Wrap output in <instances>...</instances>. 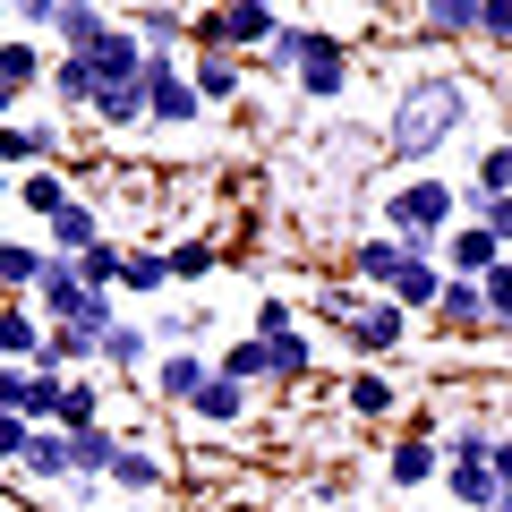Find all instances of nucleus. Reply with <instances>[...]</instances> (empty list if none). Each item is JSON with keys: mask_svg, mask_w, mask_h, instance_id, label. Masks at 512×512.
I'll return each mask as SVG.
<instances>
[{"mask_svg": "<svg viewBox=\"0 0 512 512\" xmlns=\"http://www.w3.org/2000/svg\"><path fill=\"white\" fill-rule=\"evenodd\" d=\"M470 120H478V86L453 77V69H427V77H410V86L393 94V111H384V154H393V163H427V154H444Z\"/></svg>", "mask_w": 512, "mask_h": 512, "instance_id": "f257e3e1", "label": "nucleus"}, {"mask_svg": "<svg viewBox=\"0 0 512 512\" xmlns=\"http://www.w3.org/2000/svg\"><path fill=\"white\" fill-rule=\"evenodd\" d=\"M376 222L402 248H419V256H444V239L461 231V180H384V205H376Z\"/></svg>", "mask_w": 512, "mask_h": 512, "instance_id": "f03ea898", "label": "nucleus"}, {"mask_svg": "<svg viewBox=\"0 0 512 512\" xmlns=\"http://www.w3.org/2000/svg\"><path fill=\"white\" fill-rule=\"evenodd\" d=\"M120 26V9L94 0H9V35H52V52H94Z\"/></svg>", "mask_w": 512, "mask_h": 512, "instance_id": "7ed1b4c3", "label": "nucleus"}, {"mask_svg": "<svg viewBox=\"0 0 512 512\" xmlns=\"http://www.w3.org/2000/svg\"><path fill=\"white\" fill-rule=\"evenodd\" d=\"M60 393H69V376H60V367H0V419L60 427Z\"/></svg>", "mask_w": 512, "mask_h": 512, "instance_id": "20e7f679", "label": "nucleus"}, {"mask_svg": "<svg viewBox=\"0 0 512 512\" xmlns=\"http://www.w3.org/2000/svg\"><path fill=\"white\" fill-rule=\"evenodd\" d=\"M146 94H154V128H171V137L205 120V94H197V77L180 69V52H154L146 60Z\"/></svg>", "mask_w": 512, "mask_h": 512, "instance_id": "39448f33", "label": "nucleus"}, {"mask_svg": "<svg viewBox=\"0 0 512 512\" xmlns=\"http://www.w3.org/2000/svg\"><path fill=\"white\" fill-rule=\"evenodd\" d=\"M52 60H60V52H43L35 35H0V111H9V120L52 86Z\"/></svg>", "mask_w": 512, "mask_h": 512, "instance_id": "423d86ee", "label": "nucleus"}, {"mask_svg": "<svg viewBox=\"0 0 512 512\" xmlns=\"http://www.w3.org/2000/svg\"><path fill=\"white\" fill-rule=\"evenodd\" d=\"M444 436H419V427H402V436L384 444V487H402V495H419V487H444Z\"/></svg>", "mask_w": 512, "mask_h": 512, "instance_id": "0eeeda50", "label": "nucleus"}, {"mask_svg": "<svg viewBox=\"0 0 512 512\" xmlns=\"http://www.w3.org/2000/svg\"><path fill=\"white\" fill-rule=\"evenodd\" d=\"M410 325H419V316H402V308H393V299H384V291H376V299H367V308H359V316H350V333H342V342H350V350H359V359H367V367H384V359H393V350H402V342H410Z\"/></svg>", "mask_w": 512, "mask_h": 512, "instance_id": "6e6552de", "label": "nucleus"}, {"mask_svg": "<svg viewBox=\"0 0 512 512\" xmlns=\"http://www.w3.org/2000/svg\"><path fill=\"white\" fill-rule=\"evenodd\" d=\"M154 359H163V342H154L146 316H120V325L103 333V376H120V384H154Z\"/></svg>", "mask_w": 512, "mask_h": 512, "instance_id": "1a4fd4ad", "label": "nucleus"}, {"mask_svg": "<svg viewBox=\"0 0 512 512\" xmlns=\"http://www.w3.org/2000/svg\"><path fill=\"white\" fill-rule=\"evenodd\" d=\"M94 299H103V291H94V282L77 274L69 256H52V274H43V291H35L43 325H86V333H94Z\"/></svg>", "mask_w": 512, "mask_h": 512, "instance_id": "9d476101", "label": "nucleus"}, {"mask_svg": "<svg viewBox=\"0 0 512 512\" xmlns=\"http://www.w3.org/2000/svg\"><path fill=\"white\" fill-rule=\"evenodd\" d=\"M43 103H52L69 128H94V103H103V77H94V60L60 52V60H52V86H43Z\"/></svg>", "mask_w": 512, "mask_h": 512, "instance_id": "9b49d317", "label": "nucleus"}, {"mask_svg": "<svg viewBox=\"0 0 512 512\" xmlns=\"http://www.w3.org/2000/svg\"><path fill=\"white\" fill-rule=\"evenodd\" d=\"M410 256H419V248H402L393 231H367V239H350V248H342V274L359 282V291H393Z\"/></svg>", "mask_w": 512, "mask_h": 512, "instance_id": "f8f14e48", "label": "nucleus"}, {"mask_svg": "<svg viewBox=\"0 0 512 512\" xmlns=\"http://www.w3.org/2000/svg\"><path fill=\"white\" fill-rule=\"evenodd\" d=\"M478 18H487V0H427L410 26L427 52H478Z\"/></svg>", "mask_w": 512, "mask_h": 512, "instance_id": "ddd939ff", "label": "nucleus"}, {"mask_svg": "<svg viewBox=\"0 0 512 512\" xmlns=\"http://www.w3.org/2000/svg\"><path fill=\"white\" fill-rule=\"evenodd\" d=\"M60 128H69V120H9V128H0V163H9V180L60 163Z\"/></svg>", "mask_w": 512, "mask_h": 512, "instance_id": "4468645a", "label": "nucleus"}, {"mask_svg": "<svg viewBox=\"0 0 512 512\" xmlns=\"http://www.w3.org/2000/svg\"><path fill=\"white\" fill-rule=\"evenodd\" d=\"M342 94H350V43H342V26H325L316 60L299 69V103H308V111H325V103H342Z\"/></svg>", "mask_w": 512, "mask_h": 512, "instance_id": "2eb2a0df", "label": "nucleus"}, {"mask_svg": "<svg viewBox=\"0 0 512 512\" xmlns=\"http://www.w3.org/2000/svg\"><path fill=\"white\" fill-rule=\"evenodd\" d=\"M163 487H171V461L154 453L146 436H128V444H120V461H111V495H128V504H154Z\"/></svg>", "mask_w": 512, "mask_h": 512, "instance_id": "dca6fc26", "label": "nucleus"}, {"mask_svg": "<svg viewBox=\"0 0 512 512\" xmlns=\"http://www.w3.org/2000/svg\"><path fill=\"white\" fill-rule=\"evenodd\" d=\"M205 384H214V359H205V350H163V359H154V402H171V410H188L205 393Z\"/></svg>", "mask_w": 512, "mask_h": 512, "instance_id": "f3484780", "label": "nucleus"}, {"mask_svg": "<svg viewBox=\"0 0 512 512\" xmlns=\"http://www.w3.org/2000/svg\"><path fill=\"white\" fill-rule=\"evenodd\" d=\"M43 342H52L43 308L35 299H9V308H0V367H43Z\"/></svg>", "mask_w": 512, "mask_h": 512, "instance_id": "a211bd4d", "label": "nucleus"}, {"mask_svg": "<svg viewBox=\"0 0 512 512\" xmlns=\"http://www.w3.org/2000/svg\"><path fill=\"white\" fill-rule=\"evenodd\" d=\"M436 333L444 342H478V333H495V316H487V282H444V308H436Z\"/></svg>", "mask_w": 512, "mask_h": 512, "instance_id": "6ab92c4d", "label": "nucleus"}, {"mask_svg": "<svg viewBox=\"0 0 512 512\" xmlns=\"http://www.w3.org/2000/svg\"><path fill=\"white\" fill-rule=\"evenodd\" d=\"M9 470H18V478H43V487H77V436H60V427H35V444H26Z\"/></svg>", "mask_w": 512, "mask_h": 512, "instance_id": "aec40b11", "label": "nucleus"}, {"mask_svg": "<svg viewBox=\"0 0 512 512\" xmlns=\"http://www.w3.org/2000/svg\"><path fill=\"white\" fill-rule=\"evenodd\" d=\"M342 410L367 419V427H384V419H402V384L384 376V367H350L342 376Z\"/></svg>", "mask_w": 512, "mask_h": 512, "instance_id": "412c9836", "label": "nucleus"}, {"mask_svg": "<svg viewBox=\"0 0 512 512\" xmlns=\"http://www.w3.org/2000/svg\"><path fill=\"white\" fill-rule=\"evenodd\" d=\"M9 205H18V214H35L43 231H52V222L77 205V188H69V171L52 163V171H26V180H9Z\"/></svg>", "mask_w": 512, "mask_h": 512, "instance_id": "4be33fe9", "label": "nucleus"}, {"mask_svg": "<svg viewBox=\"0 0 512 512\" xmlns=\"http://www.w3.org/2000/svg\"><path fill=\"white\" fill-rule=\"evenodd\" d=\"M128 35L146 43V52H180L188 35H197V9H171V0H146V9H120Z\"/></svg>", "mask_w": 512, "mask_h": 512, "instance_id": "5701e85b", "label": "nucleus"}, {"mask_svg": "<svg viewBox=\"0 0 512 512\" xmlns=\"http://www.w3.org/2000/svg\"><path fill=\"white\" fill-rule=\"evenodd\" d=\"M495 265H504V239H495L487 222H461V231L444 239V274H461V282H487Z\"/></svg>", "mask_w": 512, "mask_h": 512, "instance_id": "b1692460", "label": "nucleus"}, {"mask_svg": "<svg viewBox=\"0 0 512 512\" xmlns=\"http://www.w3.org/2000/svg\"><path fill=\"white\" fill-rule=\"evenodd\" d=\"M77 60H94V77H103V86H137L154 52H146V43H137V35H128V18H120V26H111L103 43H94V52H77Z\"/></svg>", "mask_w": 512, "mask_h": 512, "instance_id": "393cba45", "label": "nucleus"}, {"mask_svg": "<svg viewBox=\"0 0 512 512\" xmlns=\"http://www.w3.org/2000/svg\"><path fill=\"white\" fill-rule=\"evenodd\" d=\"M444 282H453V274H444V256H410L402 282H393L384 299H393L402 316H436V308H444Z\"/></svg>", "mask_w": 512, "mask_h": 512, "instance_id": "a878e982", "label": "nucleus"}, {"mask_svg": "<svg viewBox=\"0 0 512 512\" xmlns=\"http://www.w3.org/2000/svg\"><path fill=\"white\" fill-rule=\"evenodd\" d=\"M248 410H256V384H231V376L214 367V384L188 402V419H197V427H248Z\"/></svg>", "mask_w": 512, "mask_h": 512, "instance_id": "bb28decb", "label": "nucleus"}, {"mask_svg": "<svg viewBox=\"0 0 512 512\" xmlns=\"http://www.w3.org/2000/svg\"><path fill=\"white\" fill-rule=\"evenodd\" d=\"M43 274H52V248H35V239H0V291L9 299H35L43 291Z\"/></svg>", "mask_w": 512, "mask_h": 512, "instance_id": "cd10ccee", "label": "nucleus"}, {"mask_svg": "<svg viewBox=\"0 0 512 512\" xmlns=\"http://www.w3.org/2000/svg\"><path fill=\"white\" fill-rule=\"evenodd\" d=\"M444 495H453V512H504L512 495L495 487V461H453L444 470Z\"/></svg>", "mask_w": 512, "mask_h": 512, "instance_id": "c85d7f7f", "label": "nucleus"}, {"mask_svg": "<svg viewBox=\"0 0 512 512\" xmlns=\"http://www.w3.org/2000/svg\"><path fill=\"white\" fill-rule=\"evenodd\" d=\"M146 120H154L146 77H137V86H103V103H94V128H103V137H128V128H146Z\"/></svg>", "mask_w": 512, "mask_h": 512, "instance_id": "c756f323", "label": "nucleus"}, {"mask_svg": "<svg viewBox=\"0 0 512 512\" xmlns=\"http://www.w3.org/2000/svg\"><path fill=\"white\" fill-rule=\"evenodd\" d=\"M188 77H197L205 111H214V103H239V94H248V60H231V52H197V60H188Z\"/></svg>", "mask_w": 512, "mask_h": 512, "instance_id": "7c9ffc66", "label": "nucleus"}, {"mask_svg": "<svg viewBox=\"0 0 512 512\" xmlns=\"http://www.w3.org/2000/svg\"><path fill=\"white\" fill-rule=\"evenodd\" d=\"M103 419V376H69V393H60V436H94Z\"/></svg>", "mask_w": 512, "mask_h": 512, "instance_id": "2f4dec72", "label": "nucleus"}, {"mask_svg": "<svg viewBox=\"0 0 512 512\" xmlns=\"http://www.w3.org/2000/svg\"><path fill=\"white\" fill-rule=\"evenodd\" d=\"M214 367H222L231 384H274V342H256V333H231Z\"/></svg>", "mask_w": 512, "mask_h": 512, "instance_id": "473e14b6", "label": "nucleus"}, {"mask_svg": "<svg viewBox=\"0 0 512 512\" xmlns=\"http://www.w3.org/2000/svg\"><path fill=\"white\" fill-rule=\"evenodd\" d=\"M316 43H325V26H316V18H291V26H282V43H274L265 60H256V69H274V77H299V69L316 60Z\"/></svg>", "mask_w": 512, "mask_h": 512, "instance_id": "72a5a7b5", "label": "nucleus"}, {"mask_svg": "<svg viewBox=\"0 0 512 512\" xmlns=\"http://www.w3.org/2000/svg\"><path fill=\"white\" fill-rule=\"evenodd\" d=\"M120 291H128V299H163V291H171V248H128Z\"/></svg>", "mask_w": 512, "mask_h": 512, "instance_id": "f704fd0d", "label": "nucleus"}, {"mask_svg": "<svg viewBox=\"0 0 512 512\" xmlns=\"http://www.w3.org/2000/svg\"><path fill=\"white\" fill-rule=\"evenodd\" d=\"M274 384H282V393H308V384H325V376H316V342H308V333L274 342Z\"/></svg>", "mask_w": 512, "mask_h": 512, "instance_id": "c9c22d12", "label": "nucleus"}, {"mask_svg": "<svg viewBox=\"0 0 512 512\" xmlns=\"http://www.w3.org/2000/svg\"><path fill=\"white\" fill-rule=\"evenodd\" d=\"M367 299H376V291H359V282H350V274H333V282H316V316H325L333 333H350V316H359Z\"/></svg>", "mask_w": 512, "mask_h": 512, "instance_id": "e433bc0d", "label": "nucleus"}, {"mask_svg": "<svg viewBox=\"0 0 512 512\" xmlns=\"http://www.w3.org/2000/svg\"><path fill=\"white\" fill-rule=\"evenodd\" d=\"M205 274H222V248L205 231H188V239H171V282H205Z\"/></svg>", "mask_w": 512, "mask_h": 512, "instance_id": "4c0bfd02", "label": "nucleus"}, {"mask_svg": "<svg viewBox=\"0 0 512 512\" xmlns=\"http://www.w3.org/2000/svg\"><path fill=\"white\" fill-rule=\"evenodd\" d=\"M239 333H256V342H291V333H299V308H291L282 291H265V299L248 308V325H239Z\"/></svg>", "mask_w": 512, "mask_h": 512, "instance_id": "58836bf2", "label": "nucleus"}, {"mask_svg": "<svg viewBox=\"0 0 512 512\" xmlns=\"http://www.w3.org/2000/svg\"><path fill=\"white\" fill-rule=\"evenodd\" d=\"M120 427H94V436H77V478H103L111 487V461H120Z\"/></svg>", "mask_w": 512, "mask_h": 512, "instance_id": "ea45409f", "label": "nucleus"}, {"mask_svg": "<svg viewBox=\"0 0 512 512\" xmlns=\"http://www.w3.org/2000/svg\"><path fill=\"white\" fill-rule=\"evenodd\" d=\"M444 461H495V427L487 419H453L444 427Z\"/></svg>", "mask_w": 512, "mask_h": 512, "instance_id": "a19ab883", "label": "nucleus"}, {"mask_svg": "<svg viewBox=\"0 0 512 512\" xmlns=\"http://www.w3.org/2000/svg\"><path fill=\"white\" fill-rule=\"evenodd\" d=\"M146 325H154V342H163V350H197L205 308H163V316H146Z\"/></svg>", "mask_w": 512, "mask_h": 512, "instance_id": "79ce46f5", "label": "nucleus"}, {"mask_svg": "<svg viewBox=\"0 0 512 512\" xmlns=\"http://www.w3.org/2000/svg\"><path fill=\"white\" fill-rule=\"evenodd\" d=\"M478 52H512V0H487V18H478Z\"/></svg>", "mask_w": 512, "mask_h": 512, "instance_id": "37998d69", "label": "nucleus"}, {"mask_svg": "<svg viewBox=\"0 0 512 512\" xmlns=\"http://www.w3.org/2000/svg\"><path fill=\"white\" fill-rule=\"evenodd\" d=\"M26 444H35V427H26V419H0V453L18 461V453H26Z\"/></svg>", "mask_w": 512, "mask_h": 512, "instance_id": "c03bdc74", "label": "nucleus"}, {"mask_svg": "<svg viewBox=\"0 0 512 512\" xmlns=\"http://www.w3.org/2000/svg\"><path fill=\"white\" fill-rule=\"evenodd\" d=\"M495 487L512 495V436H495Z\"/></svg>", "mask_w": 512, "mask_h": 512, "instance_id": "a18cd8bd", "label": "nucleus"}, {"mask_svg": "<svg viewBox=\"0 0 512 512\" xmlns=\"http://www.w3.org/2000/svg\"><path fill=\"white\" fill-rule=\"evenodd\" d=\"M504 512H512V504H504Z\"/></svg>", "mask_w": 512, "mask_h": 512, "instance_id": "49530a36", "label": "nucleus"}]
</instances>
